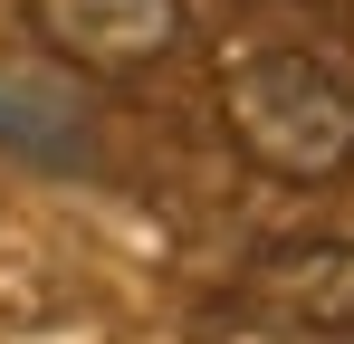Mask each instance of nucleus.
I'll use <instances>...</instances> for the list:
<instances>
[{"label":"nucleus","mask_w":354,"mask_h":344,"mask_svg":"<svg viewBox=\"0 0 354 344\" xmlns=\"http://www.w3.org/2000/svg\"><path fill=\"white\" fill-rule=\"evenodd\" d=\"M230 144L278 182H335L354 163V86L306 48H259L221 86Z\"/></svg>","instance_id":"obj_1"},{"label":"nucleus","mask_w":354,"mask_h":344,"mask_svg":"<svg viewBox=\"0 0 354 344\" xmlns=\"http://www.w3.org/2000/svg\"><path fill=\"white\" fill-rule=\"evenodd\" d=\"M67 77H144L192 39V0H19Z\"/></svg>","instance_id":"obj_2"},{"label":"nucleus","mask_w":354,"mask_h":344,"mask_svg":"<svg viewBox=\"0 0 354 344\" xmlns=\"http://www.w3.org/2000/svg\"><path fill=\"white\" fill-rule=\"evenodd\" d=\"M0 153L39 172H86L96 163V106L77 77H48V67H0Z\"/></svg>","instance_id":"obj_3"},{"label":"nucleus","mask_w":354,"mask_h":344,"mask_svg":"<svg viewBox=\"0 0 354 344\" xmlns=\"http://www.w3.org/2000/svg\"><path fill=\"white\" fill-rule=\"evenodd\" d=\"M249 306L288 316V325H354V249L345 239H306L249 268Z\"/></svg>","instance_id":"obj_4"}]
</instances>
